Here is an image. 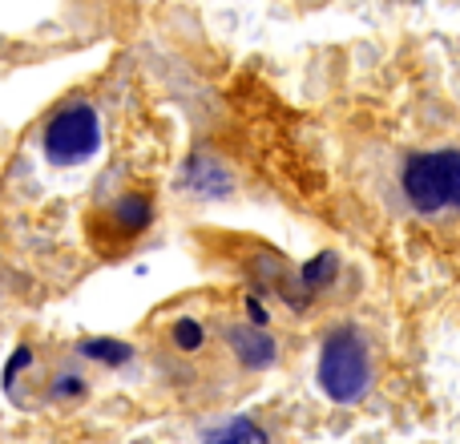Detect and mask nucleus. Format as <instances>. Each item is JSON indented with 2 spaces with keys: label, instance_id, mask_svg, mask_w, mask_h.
Instances as JSON below:
<instances>
[{
  "label": "nucleus",
  "instance_id": "nucleus-1",
  "mask_svg": "<svg viewBox=\"0 0 460 444\" xmlns=\"http://www.w3.org/2000/svg\"><path fill=\"white\" fill-rule=\"evenodd\" d=\"M315 384L340 408L367 400V392L376 384V360H372V343L356 324L340 319V324H332L323 332L315 356Z\"/></svg>",
  "mask_w": 460,
  "mask_h": 444
},
{
  "label": "nucleus",
  "instance_id": "nucleus-2",
  "mask_svg": "<svg viewBox=\"0 0 460 444\" xmlns=\"http://www.w3.org/2000/svg\"><path fill=\"white\" fill-rule=\"evenodd\" d=\"M400 194L416 218L460 215V146L416 150L400 166Z\"/></svg>",
  "mask_w": 460,
  "mask_h": 444
},
{
  "label": "nucleus",
  "instance_id": "nucleus-3",
  "mask_svg": "<svg viewBox=\"0 0 460 444\" xmlns=\"http://www.w3.org/2000/svg\"><path fill=\"white\" fill-rule=\"evenodd\" d=\"M105 121L89 97H69L40 121V158L57 170H77L102 154Z\"/></svg>",
  "mask_w": 460,
  "mask_h": 444
},
{
  "label": "nucleus",
  "instance_id": "nucleus-4",
  "mask_svg": "<svg viewBox=\"0 0 460 444\" xmlns=\"http://www.w3.org/2000/svg\"><path fill=\"white\" fill-rule=\"evenodd\" d=\"M178 191L190 194V199H202V202H223L234 194V174L218 154H190L182 162V174H178Z\"/></svg>",
  "mask_w": 460,
  "mask_h": 444
},
{
  "label": "nucleus",
  "instance_id": "nucleus-5",
  "mask_svg": "<svg viewBox=\"0 0 460 444\" xmlns=\"http://www.w3.org/2000/svg\"><path fill=\"white\" fill-rule=\"evenodd\" d=\"M150 226H154V199L142 191L118 194L102 215V230L110 243H134V238H142Z\"/></svg>",
  "mask_w": 460,
  "mask_h": 444
},
{
  "label": "nucleus",
  "instance_id": "nucleus-6",
  "mask_svg": "<svg viewBox=\"0 0 460 444\" xmlns=\"http://www.w3.org/2000/svg\"><path fill=\"white\" fill-rule=\"evenodd\" d=\"M223 340L234 356L238 368L246 372H270L279 364V343L267 327H254V324H226L223 327Z\"/></svg>",
  "mask_w": 460,
  "mask_h": 444
},
{
  "label": "nucleus",
  "instance_id": "nucleus-7",
  "mask_svg": "<svg viewBox=\"0 0 460 444\" xmlns=\"http://www.w3.org/2000/svg\"><path fill=\"white\" fill-rule=\"evenodd\" d=\"M77 356L89 360V364H102V368H126L129 360H134V343L110 340V335H89V340L77 343Z\"/></svg>",
  "mask_w": 460,
  "mask_h": 444
},
{
  "label": "nucleus",
  "instance_id": "nucleus-8",
  "mask_svg": "<svg viewBox=\"0 0 460 444\" xmlns=\"http://www.w3.org/2000/svg\"><path fill=\"white\" fill-rule=\"evenodd\" d=\"M335 275H340V254H335V251L311 254V259L299 267V291H307V295L323 291V287L335 283Z\"/></svg>",
  "mask_w": 460,
  "mask_h": 444
},
{
  "label": "nucleus",
  "instance_id": "nucleus-9",
  "mask_svg": "<svg viewBox=\"0 0 460 444\" xmlns=\"http://www.w3.org/2000/svg\"><path fill=\"white\" fill-rule=\"evenodd\" d=\"M202 444H270V440L262 432V424H254L251 416H230L218 429H210Z\"/></svg>",
  "mask_w": 460,
  "mask_h": 444
},
{
  "label": "nucleus",
  "instance_id": "nucleus-10",
  "mask_svg": "<svg viewBox=\"0 0 460 444\" xmlns=\"http://www.w3.org/2000/svg\"><path fill=\"white\" fill-rule=\"evenodd\" d=\"M170 343H174L178 351H186V356H194V351L207 348V324L194 315H178L174 324H170Z\"/></svg>",
  "mask_w": 460,
  "mask_h": 444
},
{
  "label": "nucleus",
  "instance_id": "nucleus-11",
  "mask_svg": "<svg viewBox=\"0 0 460 444\" xmlns=\"http://www.w3.org/2000/svg\"><path fill=\"white\" fill-rule=\"evenodd\" d=\"M85 392H89V380L81 372H73V368H69V372H57L53 376V396L57 400H81Z\"/></svg>",
  "mask_w": 460,
  "mask_h": 444
},
{
  "label": "nucleus",
  "instance_id": "nucleus-12",
  "mask_svg": "<svg viewBox=\"0 0 460 444\" xmlns=\"http://www.w3.org/2000/svg\"><path fill=\"white\" fill-rule=\"evenodd\" d=\"M29 364H32V348H24V343H21V348H16L13 356H8L4 372H0V388H4V392H13V388H16V376H21Z\"/></svg>",
  "mask_w": 460,
  "mask_h": 444
},
{
  "label": "nucleus",
  "instance_id": "nucleus-13",
  "mask_svg": "<svg viewBox=\"0 0 460 444\" xmlns=\"http://www.w3.org/2000/svg\"><path fill=\"white\" fill-rule=\"evenodd\" d=\"M243 311H246V324H254V327H267L270 324V307H267V303H259V295H246Z\"/></svg>",
  "mask_w": 460,
  "mask_h": 444
}]
</instances>
